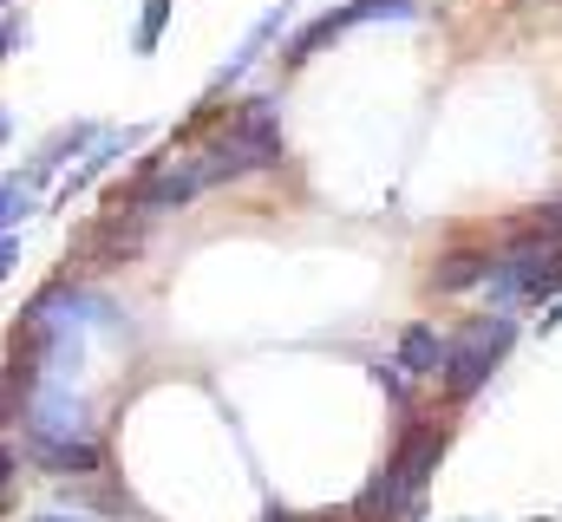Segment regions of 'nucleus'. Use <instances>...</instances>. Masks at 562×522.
I'll return each mask as SVG.
<instances>
[{
	"instance_id": "5",
	"label": "nucleus",
	"mask_w": 562,
	"mask_h": 522,
	"mask_svg": "<svg viewBox=\"0 0 562 522\" xmlns=\"http://www.w3.org/2000/svg\"><path fill=\"white\" fill-rule=\"evenodd\" d=\"M438 457H445V424H406V438H400V451H393L386 464L425 490V477L438 470Z\"/></svg>"
},
{
	"instance_id": "22",
	"label": "nucleus",
	"mask_w": 562,
	"mask_h": 522,
	"mask_svg": "<svg viewBox=\"0 0 562 522\" xmlns=\"http://www.w3.org/2000/svg\"><path fill=\"white\" fill-rule=\"evenodd\" d=\"M0 7H7V0H0Z\"/></svg>"
},
{
	"instance_id": "21",
	"label": "nucleus",
	"mask_w": 562,
	"mask_h": 522,
	"mask_svg": "<svg viewBox=\"0 0 562 522\" xmlns=\"http://www.w3.org/2000/svg\"><path fill=\"white\" fill-rule=\"evenodd\" d=\"M46 522H79V517H46Z\"/></svg>"
},
{
	"instance_id": "10",
	"label": "nucleus",
	"mask_w": 562,
	"mask_h": 522,
	"mask_svg": "<svg viewBox=\"0 0 562 522\" xmlns=\"http://www.w3.org/2000/svg\"><path fill=\"white\" fill-rule=\"evenodd\" d=\"M347 26H353V13H347V7H334V13H321V20H314V26H307V33H301L294 46H288V66H307V59H314L321 46H334V39H340Z\"/></svg>"
},
{
	"instance_id": "14",
	"label": "nucleus",
	"mask_w": 562,
	"mask_h": 522,
	"mask_svg": "<svg viewBox=\"0 0 562 522\" xmlns=\"http://www.w3.org/2000/svg\"><path fill=\"white\" fill-rule=\"evenodd\" d=\"M164 26H170V0H144V20H138V53H157Z\"/></svg>"
},
{
	"instance_id": "15",
	"label": "nucleus",
	"mask_w": 562,
	"mask_h": 522,
	"mask_svg": "<svg viewBox=\"0 0 562 522\" xmlns=\"http://www.w3.org/2000/svg\"><path fill=\"white\" fill-rule=\"evenodd\" d=\"M524 229H530V236H543V242H557V249H562V203H550V209H537V216H530Z\"/></svg>"
},
{
	"instance_id": "20",
	"label": "nucleus",
	"mask_w": 562,
	"mask_h": 522,
	"mask_svg": "<svg viewBox=\"0 0 562 522\" xmlns=\"http://www.w3.org/2000/svg\"><path fill=\"white\" fill-rule=\"evenodd\" d=\"M7 46H13V33H7V20H0V59H7Z\"/></svg>"
},
{
	"instance_id": "11",
	"label": "nucleus",
	"mask_w": 562,
	"mask_h": 522,
	"mask_svg": "<svg viewBox=\"0 0 562 522\" xmlns=\"http://www.w3.org/2000/svg\"><path fill=\"white\" fill-rule=\"evenodd\" d=\"M26 209H33V177H7V183H0V236H7Z\"/></svg>"
},
{
	"instance_id": "1",
	"label": "nucleus",
	"mask_w": 562,
	"mask_h": 522,
	"mask_svg": "<svg viewBox=\"0 0 562 522\" xmlns=\"http://www.w3.org/2000/svg\"><path fill=\"white\" fill-rule=\"evenodd\" d=\"M281 163V125H276V99H249L223 137H210L196 150V170L203 183H229V177H249V170H269Z\"/></svg>"
},
{
	"instance_id": "19",
	"label": "nucleus",
	"mask_w": 562,
	"mask_h": 522,
	"mask_svg": "<svg viewBox=\"0 0 562 522\" xmlns=\"http://www.w3.org/2000/svg\"><path fill=\"white\" fill-rule=\"evenodd\" d=\"M7 137H13V112H0V144H7Z\"/></svg>"
},
{
	"instance_id": "6",
	"label": "nucleus",
	"mask_w": 562,
	"mask_h": 522,
	"mask_svg": "<svg viewBox=\"0 0 562 522\" xmlns=\"http://www.w3.org/2000/svg\"><path fill=\"white\" fill-rule=\"evenodd\" d=\"M445 353H451V340L431 327V320H413L406 333H400V373H413V379H431V373H445Z\"/></svg>"
},
{
	"instance_id": "9",
	"label": "nucleus",
	"mask_w": 562,
	"mask_h": 522,
	"mask_svg": "<svg viewBox=\"0 0 562 522\" xmlns=\"http://www.w3.org/2000/svg\"><path fill=\"white\" fill-rule=\"evenodd\" d=\"M33 451H40V464L53 477H92L99 470V444L92 438H59V444H33Z\"/></svg>"
},
{
	"instance_id": "16",
	"label": "nucleus",
	"mask_w": 562,
	"mask_h": 522,
	"mask_svg": "<svg viewBox=\"0 0 562 522\" xmlns=\"http://www.w3.org/2000/svg\"><path fill=\"white\" fill-rule=\"evenodd\" d=\"M13 261H20V242H13V236H0V281L13 274Z\"/></svg>"
},
{
	"instance_id": "12",
	"label": "nucleus",
	"mask_w": 562,
	"mask_h": 522,
	"mask_svg": "<svg viewBox=\"0 0 562 522\" xmlns=\"http://www.w3.org/2000/svg\"><path fill=\"white\" fill-rule=\"evenodd\" d=\"M86 144H92V125H66L53 144H46V157H40V177H46V170H59V163H66V150H86Z\"/></svg>"
},
{
	"instance_id": "8",
	"label": "nucleus",
	"mask_w": 562,
	"mask_h": 522,
	"mask_svg": "<svg viewBox=\"0 0 562 522\" xmlns=\"http://www.w3.org/2000/svg\"><path fill=\"white\" fill-rule=\"evenodd\" d=\"M491 268H497V256H491V249H451V256L438 261L431 287H438V294H458V287H477V281H491Z\"/></svg>"
},
{
	"instance_id": "4",
	"label": "nucleus",
	"mask_w": 562,
	"mask_h": 522,
	"mask_svg": "<svg viewBox=\"0 0 562 522\" xmlns=\"http://www.w3.org/2000/svg\"><path fill=\"white\" fill-rule=\"evenodd\" d=\"M288 13H294V0H276V7H269L256 26H249V39H243V46L223 59V72H216V86H210V92H229V86H236V79H243V72H249V66L269 53V39H276L281 26H288Z\"/></svg>"
},
{
	"instance_id": "2",
	"label": "nucleus",
	"mask_w": 562,
	"mask_h": 522,
	"mask_svg": "<svg viewBox=\"0 0 562 522\" xmlns=\"http://www.w3.org/2000/svg\"><path fill=\"white\" fill-rule=\"evenodd\" d=\"M510 340H517V320H510V314L471 320V327H464V340L445 353V392H451V398H471V392H477L491 373H497V366H504Z\"/></svg>"
},
{
	"instance_id": "17",
	"label": "nucleus",
	"mask_w": 562,
	"mask_h": 522,
	"mask_svg": "<svg viewBox=\"0 0 562 522\" xmlns=\"http://www.w3.org/2000/svg\"><path fill=\"white\" fill-rule=\"evenodd\" d=\"M557 327H562V294L550 300V307H543V320H537V333H557Z\"/></svg>"
},
{
	"instance_id": "13",
	"label": "nucleus",
	"mask_w": 562,
	"mask_h": 522,
	"mask_svg": "<svg viewBox=\"0 0 562 522\" xmlns=\"http://www.w3.org/2000/svg\"><path fill=\"white\" fill-rule=\"evenodd\" d=\"M347 13H353V26H360V20H413L419 7H413V0H347Z\"/></svg>"
},
{
	"instance_id": "3",
	"label": "nucleus",
	"mask_w": 562,
	"mask_h": 522,
	"mask_svg": "<svg viewBox=\"0 0 562 522\" xmlns=\"http://www.w3.org/2000/svg\"><path fill=\"white\" fill-rule=\"evenodd\" d=\"M203 190H210V183H203V170H196V157H190V163H177V170H157L138 190L132 209H138V216H164V209H183V203L203 196Z\"/></svg>"
},
{
	"instance_id": "7",
	"label": "nucleus",
	"mask_w": 562,
	"mask_h": 522,
	"mask_svg": "<svg viewBox=\"0 0 562 522\" xmlns=\"http://www.w3.org/2000/svg\"><path fill=\"white\" fill-rule=\"evenodd\" d=\"M132 144H138V130H105V137L92 144V157H86V163H79V170H72L66 183H59V196L72 203L79 190H92V183H99V177H105V170H112V163H119V157H125Z\"/></svg>"
},
{
	"instance_id": "18",
	"label": "nucleus",
	"mask_w": 562,
	"mask_h": 522,
	"mask_svg": "<svg viewBox=\"0 0 562 522\" xmlns=\"http://www.w3.org/2000/svg\"><path fill=\"white\" fill-rule=\"evenodd\" d=\"M13 464H20V457H13V451H0V503H7V484H13Z\"/></svg>"
}]
</instances>
